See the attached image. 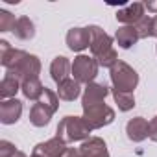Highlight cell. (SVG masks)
I'll list each match as a JSON object with an SVG mask.
<instances>
[{
  "instance_id": "obj_1",
  "label": "cell",
  "mask_w": 157,
  "mask_h": 157,
  "mask_svg": "<svg viewBox=\"0 0 157 157\" xmlns=\"http://www.w3.org/2000/svg\"><path fill=\"white\" fill-rule=\"evenodd\" d=\"M0 63L6 68V74L19 78L21 83L26 80H35L41 72V59L37 56L11 48L6 39L0 41Z\"/></svg>"
},
{
  "instance_id": "obj_2",
  "label": "cell",
  "mask_w": 157,
  "mask_h": 157,
  "mask_svg": "<svg viewBox=\"0 0 157 157\" xmlns=\"http://www.w3.org/2000/svg\"><path fill=\"white\" fill-rule=\"evenodd\" d=\"M91 128L85 124L83 117H65L61 118V122L57 124V129H56V137H59L61 140H65L67 144L68 142H78V140H87L91 139Z\"/></svg>"
},
{
  "instance_id": "obj_3",
  "label": "cell",
  "mask_w": 157,
  "mask_h": 157,
  "mask_svg": "<svg viewBox=\"0 0 157 157\" xmlns=\"http://www.w3.org/2000/svg\"><path fill=\"white\" fill-rule=\"evenodd\" d=\"M109 78L115 91L120 93H133L139 85V74L133 67H129L124 61H118L111 70H109Z\"/></svg>"
},
{
  "instance_id": "obj_4",
  "label": "cell",
  "mask_w": 157,
  "mask_h": 157,
  "mask_svg": "<svg viewBox=\"0 0 157 157\" xmlns=\"http://www.w3.org/2000/svg\"><path fill=\"white\" fill-rule=\"evenodd\" d=\"M98 61L93 57V56H85V54H80L76 56L74 61H72V76L78 83H93L94 78L98 76Z\"/></svg>"
},
{
  "instance_id": "obj_5",
  "label": "cell",
  "mask_w": 157,
  "mask_h": 157,
  "mask_svg": "<svg viewBox=\"0 0 157 157\" xmlns=\"http://www.w3.org/2000/svg\"><path fill=\"white\" fill-rule=\"evenodd\" d=\"M83 120L91 129H100V128L109 126L115 120V111H113V107H109L104 102V104L83 109Z\"/></svg>"
},
{
  "instance_id": "obj_6",
  "label": "cell",
  "mask_w": 157,
  "mask_h": 157,
  "mask_svg": "<svg viewBox=\"0 0 157 157\" xmlns=\"http://www.w3.org/2000/svg\"><path fill=\"white\" fill-rule=\"evenodd\" d=\"M89 30V35H91V52H93V57H102L105 56L107 52L113 50V39L105 33V30H102L100 26L93 24V26H87Z\"/></svg>"
},
{
  "instance_id": "obj_7",
  "label": "cell",
  "mask_w": 157,
  "mask_h": 157,
  "mask_svg": "<svg viewBox=\"0 0 157 157\" xmlns=\"http://www.w3.org/2000/svg\"><path fill=\"white\" fill-rule=\"evenodd\" d=\"M109 94V89L102 83H89L85 85L83 89V94H82V107L87 109V107H93V105H98V104H104L105 96Z\"/></svg>"
},
{
  "instance_id": "obj_8",
  "label": "cell",
  "mask_w": 157,
  "mask_h": 157,
  "mask_svg": "<svg viewBox=\"0 0 157 157\" xmlns=\"http://www.w3.org/2000/svg\"><path fill=\"white\" fill-rule=\"evenodd\" d=\"M22 115V102L17 100V98H11V100H2L0 102V122L6 124V126H11L15 122H19Z\"/></svg>"
},
{
  "instance_id": "obj_9",
  "label": "cell",
  "mask_w": 157,
  "mask_h": 157,
  "mask_svg": "<svg viewBox=\"0 0 157 157\" xmlns=\"http://www.w3.org/2000/svg\"><path fill=\"white\" fill-rule=\"evenodd\" d=\"M148 133H150V122L144 117H135L128 120L126 135L131 142H142L144 139H148Z\"/></svg>"
},
{
  "instance_id": "obj_10",
  "label": "cell",
  "mask_w": 157,
  "mask_h": 157,
  "mask_svg": "<svg viewBox=\"0 0 157 157\" xmlns=\"http://www.w3.org/2000/svg\"><path fill=\"white\" fill-rule=\"evenodd\" d=\"M67 46L72 52H83L91 46V35L87 28H70L67 32Z\"/></svg>"
},
{
  "instance_id": "obj_11",
  "label": "cell",
  "mask_w": 157,
  "mask_h": 157,
  "mask_svg": "<svg viewBox=\"0 0 157 157\" xmlns=\"http://www.w3.org/2000/svg\"><path fill=\"white\" fill-rule=\"evenodd\" d=\"M144 4L142 2H133L124 6L122 10L117 11V21L122 22L124 26H135L142 17H144Z\"/></svg>"
},
{
  "instance_id": "obj_12",
  "label": "cell",
  "mask_w": 157,
  "mask_h": 157,
  "mask_svg": "<svg viewBox=\"0 0 157 157\" xmlns=\"http://www.w3.org/2000/svg\"><path fill=\"white\" fill-rule=\"evenodd\" d=\"M67 150H68L67 148V142L61 140L59 137H54V139H48L44 142L35 144L33 153H41L44 157H63Z\"/></svg>"
},
{
  "instance_id": "obj_13",
  "label": "cell",
  "mask_w": 157,
  "mask_h": 157,
  "mask_svg": "<svg viewBox=\"0 0 157 157\" xmlns=\"http://www.w3.org/2000/svg\"><path fill=\"white\" fill-rule=\"evenodd\" d=\"M80 151L83 157H109V150L104 139L100 137H91L82 142Z\"/></svg>"
},
{
  "instance_id": "obj_14",
  "label": "cell",
  "mask_w": 157,
  "mask_h": 157,
  "mask_svg": "<svg viewBox=\"0 0 157 157\" xmlns=\"http://www.w3.org/2000/svg\"><path fill=\"white\" fill-rule=\"evenodd\" d=\"M70 74H72V63L65 56H57V57L52 59V63H50V76H52V80L57 85L61 82L68 80Z\"/></svg>"
},
{
  "instance_id": "obj_15",
  "label": "cell",
  "mask_w": 157,
  "mask_h": 157,
  "mask_svg": "<svg viewBox=\"0 0 157 157\" xmlns=\"http://www.w3.org/2000/svg\"><path fill=\"white\" fill-rule=\"evenodd\" d=\"M80 94H82V83H78L74 78H68L57 85V96L63 102H74Z\"/></svg>"
},
{
  "instance_id": "obj_16",
  "label": "cell",
  "mask_w": 157,
  "mask_h": 157,
  "mask_svg": "<svg viewBox=\"0 0 157 157\" xmlns=\"http://www.w3.org/2000/svg\"><path fill=\"white\" fill-rule=\"evenodd\" d=\"M115 41H117V44H118L120 48H124V50H128V48H131L133 44H137L139 35H137L135 26H120V28L117 30V33H115Z\"/></svg>"
},
{
  "instance_id": "obj_17",
  "label": "cell",
  "mask_w": 157,
  "mask_h": 157,
  "mask_svg": "<svg viewBox=\"0 0 157 157\" xmlns=\"http://www.w3.org/2000/svg\"><path fill=\"white\" fill-rule=\"evenodd\" d=\"M52 115H54V113H52L48 107H44L41 102H35V104L32 105V109H30V122H32L35 128H44V126H48Z\"/></svg>"
},
{
  "instance_id": "obj_18",
  "label": "cell",
  "mask_w": 157,
  "mask_h": 157,
  "mask_svg": "<svg viewBox=\"0 0 157 157\" xmlns=\"http://www.w3.org/2000/svg\"><path fill=\"white\" fill-rule=\"evenodd\" d=\"M44 89L46 87L41 83L39 78H35V80H26V82L21 83V91H22L24 98L32 100V102H39L41 96H43V93H44Z\"/></svg>"
},
{
  "instance_id": "obj_19",
  "label": "cell",
  "mask_w": 157,
  "mask_h": 157,
  "mask_svg": "<svg viewBox=\"0 0 157 157\" xmlns=\"http://www.w3.org/2000/svg\"><path fill=\"white\" fill-rule=\"evenodd\" d=\"M21 91V80L15 76L6 74L2 78V83H0V98L2 100H11L15 98V94Z\"/></svg>"
},
{
  "instance_id": "obj_20",
  "label": "cell",
  "mask_w": 157,
  "mask_h": 157,
  "mask_svg": "<svg viewBox=\"0 0 157 157\" xmlns=\"http://www.w3.org/2000/svg\"><path fill=\"white\" fill-rule=\"evenodd\" d=\"M13 33L17 39L21 41H28L35 35V26L33 22L28 19V17H19L17 22H15V28H13Z\"/></svg>"
},
{
  "instance_id": "obj_21",
  "label": "cell",
  "mask_w": 157,
  "mask_h": 157,
  "mask_svg": "<svg viewBox=\"0 0 157 157\" xmlns=\"http://www.w3.org/2000/svg\"><path fill=\"white\" fill-rule=\"evenodd\" d=\"M113 98H115V104L118 105L120 111H131L135 107V96L133 93H120V91H115L113 89Z\"/></svg>"
},
{
  "instance_id": "obj_22",
  "label": "cell",
  "mask_w": 157,
  "mask_h": 157,
  "mask_svg": "<svg viewBox=\"0 0 157 157\" xmlns=\"http://www.w3.org/2000/svg\"><path fill=\"white\" fill-rule=\"evenodd\" d=\"M44 107H48L52 113H56L57 109H59V96H57V93H54V91H50V89H44V93H43V96H41V100H39Z\"/></svg>"
},
{
  "instance_id": "obj_23",
  "label": "cell",
  "mask_w": 157,
  "mask_h": 157,
  "mask_svg": "<svg viewBox=\"0 0 157 157\" xmlns=\"http://www.w3.org/2000/svg\"><path fill=\"white\" fill-rule=\"evenodd\" d=\"M135 30H137L139 39H148V37H151V17L144 15V17L135 24Z\"/></svg>"
},
{
  "instance_id": "obj_24",
  "label": "cell",
  "mask_w": 157,
  "mask_h": 157,
  "mask_svg": "<svg viewBox=\"0 0 157 157\" xmlns=\"http://www.w3.org/2000/svg\"><path fill=\"white\" fill-rule=\"evenodd\" d=\"M15 15L10 13L8 10H0V32H13L15 28Z\"/></svg>"
},
{
  "instance_id": "obj_25",
  "label": "cell",
  "mask_w": 157,
  "mask_h": 157,
  "mask_svg": "<svg viewBox=\"0 0 157 157\" xmlns=\"http://www.w3.org/2000/svg\"><path fill=\"white\" fill-rule=\"evenodd\" d=\"M17 151V146L10 140H0V157H11Z\"/></svg>"
},
{
  "instance_id": "obj_26",
  "label": "cell",
  "mask_w": 157,
  "mask_h": 157,
  "mask_svg": "<svg viewBox=\"0 0 157 157\" xmlns=\"http://www.w3.org/2000/svg\"><path fill=\"white\" fill-rule=\"evenodd\" d=\"M148 137H150L153 142H157V117H153V118L150 120V133H148Z\"/></svg>"
},
{
  "instance_id": "obj_27",
  "label": "cell",
  "mask_w": 157,
  "mask_h": 157,
  "mask_svg": "<svg viewBox=\"0 0 157 157\" xmlns=\"http://www.w3.org/2000/svg\"><path fill=\"white\" fill-rule=\"evenodd\" d=\"M63 157H83V155H82L80 148H68V150L65 151V155H63Z\"/></svg>"
},
{
  "instance_id": "obj_28",
  "label": "cell",
  "mask_w": 157,
  "mask_h": 157,
  "mask_svg": "<svg viewBox=\"0 0 157 157\" xmlns=\"http://www.w3.org/2000/svg\"><path fill=\"white\" fill-rule=\"evenodd\" d=\"M151 37H157V15L151 17Z\"/></svg>"
},
{
  "instance_id": "obj_29",
  "label": "cell",
  "mask_w": 157,
  "mask_h": 157,
  "mask_svg": "<svg viewBox=\"0 0 157 157\" xmlns=\"http://www.w3.org/2000/svg\"><path fill=\"white\" fill-rule=\"evenodd\" d=\"M11 157H28V155H26L24 151H21V150H17V151H15V153H13Z\"/></svg>"
},
{
  "instance_id": "obj_30",
  "label": "cell",
  "mask_w": 157,
  "mask_h": 157,
  "mask_svg": "<svg viewBox=\"0 0 157 157\" xmlns=\"http://www.w3.org/2000/svg\"><path fill=\"white\" fill-rule=\"evenodd\" d=\"M32 157H44V155H41V153H33V151H32Z\"/></svg>"
},
{
  "instance_id": "obj_31",
  "label": "cell",
  "mask_w": 157,
  "mask_h": 157,
  "mask_svg": "<svg viewBox=\"0 0 157 157\" xmlns=\"http://www.w3.org/2000/svg\"><path fill=\"white\" fill-rule=\"evenodd\" d=\"M155 50H157V48H155Z\"/></svg>"
}]
</instances>
